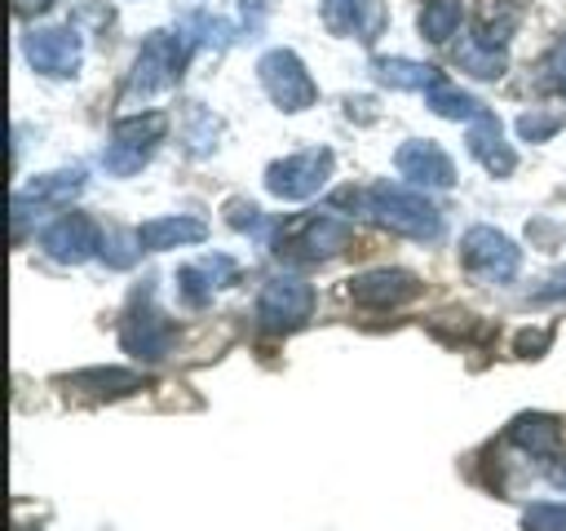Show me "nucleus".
I'll use <instances>...</instances> for the list:
<instances>
[{
	"mask_svg": "<svg viewBox=\"0 0 566 531\" xmlns=\"http://www.w3.org/2000/svg\"><path fill=\"white\" fill-rule=\"evenodd\" d=\"M234 279H239V261L226 257V252H212V257H203V261L177 270V292H181L186 305H203L217 288H226V283H234Z\"/></svg>",
	"mask_w": 566,
	"mask_h": 531,
	"instance_id": "nucleus-14",
	"label": "nucleus"
},
{
	"mask_svg": "<svg viewBox=\"0 0 566 531\" xmlns=\"http://www.w3.org/2000/svg\"><path fill=\"white\" fill-rule=\"evenodd\" d=\"M522 531H566V504L557 500H535L522 513Z\"/></svg>",
	"mask_w": 566,
	"mask_h": 531,
	"instance_id": "nucleus-29",
	"label": "nucleus"
},
{
	"mask_svg": "<svg viewBox=\"0 0 566 531\" xmlns=\"http://www.w3.org/2000/svg\"><path fill=\"white\" fill-rule=\"evenodd\" d=\"M420 31L433 44H447L460 31V0H424L420 9Z\"/></svg>",
	"mask_w": 566,
	"mask_h": 531,
	"instance_id": "nucleus-23",
	"label": "nucleus"
},
{
	"mask_svg": "<svg viewBox=\"0 0 566 531\" xmlns=\"http://www.w3.org/2000/svg\"><path fill=\"white\" fill-rule=\"evenodd\" d=\"M22 53L40 75H75L80 66V31L75 27H40L22 35Z\"/></svg>",
	"mask_w": 566,
	"mask_h": 531,
	"instance_id": "nucleus-10",
	"label": "nucleus"
},
{
	"mask_svg": "<svg viewBox=\"0 0 566 531\" xmlns=\"http://www.w3.org/2000/svg\"><path fill=\"white\" fill-rule=\"evenodd\" d=\"M562 124H566V115L553 111V106H531L526 115H517V133H522V142H548Z\"/></svg>",
	"mask_w": 566,
	"mask_h": 531,
	"instance_id": "nucleus-28",
	"label": "nucleus"
},
{
	"mask_svg": "<svg viewBox=\"0 0 566 531\" xmlns=\"http://www.w3.org/2000/svg\"><path fill=\"white\" fill-rule=\"evenodd\" d=\"M84 186V173L80 168H71V173H49V177H35L22 195H31V199H40V204H57V199H71L75 190Z\"/></svg>",
	"mask_w": 566,
	"mask_h": 531,
	"instance_id": "nucleus-25",
	"label": "nucleus"
},
{
	"mask_svg": "<svg viewBox=\"0 0 566 531\" xmlns=\"http://www.w3.org/2000/svg\"><path fill=\"white\" fill-rule=\"evenodd\" d=\"M424 292V283L411 274V270H367L358 279H349V296L367 310H394V305H407Z\"/></svg>",
	"mask_w": 566,
	"mask_h": 531,
	"instance_id": "nucleus-12",
	"label": "nucleus"
},
{
	"mask_svg": "<svg viewBox=\"0 0 566 531\" xmlns=\"http://www.w3.org/2000/svg\"><path fill=\"white\" fill-rule=\"evenodd\" d=\"M102 261L106 266H115V270H128L146 248H142V239H137V230H106L102 235Z\"/></svg>",
	"mask_w": 566,
	"mask_h": 531,
	"instance_id": "nucleus-26",
	"label": "nucleus"
},
{
	"mask_svg": "<svg viewBox=\"0 0 566 531\" xmlns=\"http://www.w3.org/2000/svg\"><path fill=\"white\" fill-rule=\"evenodd\" d=\"M460 257H464V266L478 274V279H486V283H504V279H513L517 274V248L500 235V230H491V226H473L464 239H460Z\"/></svg>",
	"mask_w": 566,
	"mask_h": 531,
	"instance_id": "nucleus-9",
	"label": "nucleus"
},
{
	"mask_svg": "<svg viewBox=\"0 0 566 531\" xmlns=\"http://www.w3.org/2000/svg\"><path fill=\"white\" fill-rule=\"evenodd\" d=\"M181 142H186L190 155H208V150L217 146V119H212V111L190 106V111H186V133H181Z\"/></svg>",
	"mask_w": 566,
	"mask_h": 531,
	"instance_id": "nucleus-27",
	"label": "nucleus"
},
{
	"mask_svg": "<svg viewBox=\"0 0 566 531\" xmlns=\"http://www.w3.org/2000/svg\"><path fill=\"white\" fill-rule=\"evenodd\" d=\"M354 239V226L336 212H310L301 221H292L283 235H279V257H292V261H323V257H336L345 243Z\"/></svg>",
	"mask_w": 566,
	"mask_h": 531,
	"instance_id": "nucleus-4",
	"label": "nucleus"
},
{
	"mask_svg": "<svg viewBox=\"0 0 566 531\" xmlns=\"http://www.w3.org/2000/svg\"><path fill=\"white\" fill-rule=\"evenodd\" d=\"M190 49H195V44H190V35H186V31H177V35L155 31V35L142 44L137 62H133L128 97H155V93L172 88V84H177V75H181V66H186V58H190Z\"/></svg>",
	"mask_w": 566,
	"mask_h": 531,
	"instance_id": "nucleus-2",
	"label": "nucleus"
},
{
	"mask_svg": "<svg viewBox=\"0 0 566 531\" xmlns=\"http://www.w3.org/2000/svg\"><path fill=\"white\" fill-rule=\"evenodd\" d=\"M318 13L332 35H358V40H376L385 22V9L367 0H318Z\"/></svg>",
	"mask_w": 566,
	"mask_h": 531,
	"instance_id": "nucleus-16",
	"label": "nucleus"
},
{
	"mask_svg": "<svg viewBox=\"0 0 566 531\" xmlns=\"http://www.w3.org/2000/svg\"><path fill=\"white\" fill-rule=\"evenodd\" d=\"M164 133H168V115H164V111H146V115H124V119H115L111 146L102 150L106 173H115V177L137 173V168L150 159V150L159 146Z\"/></svg>",
	"mask_w": 566,
	"mask_h": 531,
	"instance_id": "nucleus-3",
	"label": "nucleus"
},
{
	"mask_svg": "<svg viewBox=\"0 0 566 531\" xmlns=\"http://www.w3.org/2000/svg\"><path fill=\"white\" fill-rule=\"evenodd\" d=\"M208 235V226L199 217H150L137 226V239L146 252H164V248H181V243H199Z\"/></svg>",
	"mask_w": 566,
	"mask_h": 531,
	"instance_id": "nucleus-17",
	"label": "nucleus"
},
{
	"mask_svg": "<svg viewBox=\"0 0 566 531\" xmlns=\"http://www.w3.org/2000/svg\"><path fill=\"white\" fill-rule=\"evenodd\" d=\"M332 177V150L327 146H314V150H296L279 164L265 168V190L279 195V199H310L327 186Z\"/></svg>",
	"mask_w": 566,
	"mask_h": 531,
	"instance_id": "nucleus-5",
	"label": "nucleus"
},
{
	"mask_svg": "<svg viewBox=\"0 0 566 531\" xmlns=\"http://www.w3.org/2000/svg\"><path fill=\"white\" fill-rule=\"evenodd\" d=\"M40 248H44L53 261L80 266L84 257H93V252L102 248V230H97L84 212H62V217H53V221L40 230Z\"/></svg>",
	"mask_w": 566,
	"mask_h": 531,
	"instance_id": "nucleus-11",
	"label": "nucleus"
},
{
	"mask_svg": "<svg viewBox=\"0 0 566 531\" xmlns=\"http://www.w3.org/2000/svg\"><path fill=\"white\" fill-rule=\"evenodd\" d=\"M553 482H557V487H566V465H557V469H553Z\"/></svg>",
	"mask_w": 566,
	"mask_h": 531,
	"instance_id": "nucleus-34",
	"label": "nucleus"
},
{
	"mask_svg": "<svg viewBox=\"0 0 566 531\" xmlns=\"http://www.w3.org/2000/svg\"><path fill=\"white\" fill-rule=\"evenodd\" d=\"M544 71H548V80L566 93V35H562V40H557V49L548 53V66H544Z\"/></svg>",
	"mask_w": 566,
	"mask_h": 531,
	"instance_id": "nucleus-31",
	"label": "nucleus"
},
{
	"mask_svg": "<svg viewBox=\"0 0 566 531\" xmlns=\"http://www.w3.org/2000/svg\"><path fill=\"white\" fill-rule=\"evenodd\" d=\"M548 341H553V327H539V332H522V336H517V354L535 358V354H544V350H548Z\"/></svg>",
	"mask_w": 566,
	"mask_h": 531,
	"instance_id": "nucleus-30",
	"label": "nucleus"
},
{
	"mask_svg": "<svg viewBox=\"0 0 566 531\" xmlns=\"http://www.w3.org/2000/svg\"><path fill=\"white\" fill-rule=\"evenodd\" d=\"M557 296H566V270H562L548 288H539V292H535V301H557Z\"/></svg>",
	"mask_w": 566,
	"mask_h": 531,
	"instance_id": "nucleus-32",
	"label": "nucleus"
},
{
	"mask_svg": "<svg viewBox=\"0 0 566 531\" xmlns=\"http://www.w3.org/2000/svg\"><path fill=\"white\" fill-rule=\"evenodd\" d=\"M394 164H398V173H402L411 186H429V190L455 186L451 155H447L438 142H402L398 155H394Z\"/></svg>",
	"mask_w": 566,
	"mask_h": 531,
	"instance_id": "nucleus-13",
	"label": "nucleus"
},
{
	"mask_svg": "<svg viewBox=\"0 0 566 531\" xmlns=\"http://www.w3.org/2000/svg\"><path fill=\"white\" fill-rule=\"evenodd\" d=\"M363 208H367L380 226H389V230H398V235H407V239L433 243V239L442 235V208L429 204V199H424L420 190H411V186L376 181V186L363 190Z\"/></svg>",
	"mask_w": 566,
	"mask_h": 531,
	"instance_id": "nucleus-1",
	"label": "nucleus"
},
{
	"mask_svg": "<svg viewBox=\"0 0 566 531\" xmlns=\"http://www.w3.org/2000/svg\"><path fill=\"white\" fill-rule=\"evenodd\" d=\"M509 442H517V447L531 451V456H553L557 442H562V420L548 416V412H522V416L509 425Z\"/></svg>",
	"mask_w": 566,
	"mask_h": 531,
	"instance_id": "nucleus-18",
	"label": "nucleus"
},
{
	"mask_svg": "<svg viewBox=\"0 0 566 531\" xmlns=\"http://www.w3.org/2000/svg\"><path fill=\"white\" fill-rule=\"evenodd\" d=\"M455 62H460V71H469V75H478V80H495V75L504 71V44H495V40H486V35L478 31V35H469V40L460 44Z\"/></svg>",
	"mask_w": 566,
	"mask_h": 531,
	"instance_id": "nucleus-21",
	"label": "nucleus"
},
{
	"mask_svg": "<svg viewBox=\"0 0 566 531\" xmlns=\"http://www.w3.org/2000/svg\"><path fill=\"white\" fill-rule=\"evenodd\" d=\"M66 385L71 389H84L93 398H119V394H128V389L142 385V372H128V367H88V372L66 376Z\"/></svg>",
	"mask_w": 566,
	"mask_h": 531,
	"instance_id": "nucleus-20",
	"label": "nucleus"
},
{
	"mask_svg": "<svg viewBox=\"0 0 566 531\" xmlns=\"http://www.w3.org/2000/svg\"><path fill=\"white\" fill-rule=\"evenodd\" d=\"M424 106L429 111H438L442 119H478L486 106L478 102V97H469V93H460L451 80H438L429 93H424Z\"/></svg>",
	"mask_w": 566,
	"mask_h": 531,
	"instance_id": "nucleus-22",
	"label": "nucleus"
},
{
	"mask_svg": "<svg viewBox=\"0 0 566 531\" xmlns=\"http://www.w3.org/2000/svg\"><path fill=\"white\" fill-rule=\"evenodd\" d=\"M226 221H230L234 230L252 235L256 243H270V235L279 230V226H274V221H270V217H265L256 204H248V199H230V204H226Z\"/></svg>",
	"mask_w": 566,
	"mask_h": 531,
	"instance_id": "nucleus-24",
	"label": "nucleus"
},
{
	"mask_svg": "<svg viewBox=\"0 0 566 531\" xmlns=\"http://www.w3.org/2000/svg\"><path fill=\"white\" fill-rule=\"evenodd\" d=\"M49 4H53V0H13V13L27 18V13H44Z\"/></svg>",
	"mask_w": 566,
	"mask_h": 531,
	"instance_id": "nucleus-33",
	"label": "nucleus"
},
{
	"mask_svg": "<svg viewBox=\"0 0 566 531\" xmlns=\"http://www.w3.org/2000/svg\"><path fill=\"white\" fill-rule=\"evenodd\" d=\"M177 341V327L168 314H159L150 305V288H142L133 296V310L124 314V327H119V345L133 354V358H164Z\"/></svg>",
	"mask_w": 566,
	"mask_h": 531,
	"instance_id": "nucleus-6",
	"label": "nucleus"
},
{
	"mask_svg": "<svg viewBox=\"0 0 566 531\" xmlns=\"http://www.w3.org/2000/svg\"><path fill=\"white\" fill-rule=\"evenodd\" d=\"M256 75H261L265 93L274 97V106H283V111H305V106H314V97H318L310 71L301 66V58H296L292 49H270V53L256 62Z\"/></svg>",
	"mask_w": 566,
	"mask_h": 531,
	"instance_id": "nucleus-7",
	"label": "nucleus"
},
{
	"mask_svg": "<svg viewBox=\"0 0 566 531\" xmlns=\"http://www.w3.org/2000/svg\"><path fill=\"white\" fill-rule=\"evenodd\" d=\"M314 310V288L296 274H274L265 288H261V301H256V319L261 327L270 332H292L310 319Z\"/></svg>",
	"mask_w": 566,
	"mask_h": 531,
	"instance_id": "nucleus-8",
	"label": "nucleus"
},
{
	"mask_svg": "<svg viewBox=\"0 0 566 531\" xmlns=\"http://www.w3.org/2000/svg\"><path fill=\"white\" fill-rule=\"evenodd\" d=\"M464 142H469V155L486 168V173H495V177H509L513 168H517V155H513V146L504 142V133H500V119L491 115V111H482L478 119H469V133H464Z\"/></svg>",
	"mask_w": 566,
	"mask_h": 531,
	"instance_id": "nucleus-15",
	"label": "nucleus"
},
{
	"mask_svg": "<svg viewBox=\"0 0 566 531\" xmlns=\"http://www.w3.org/2000/svg\"><path fill=\"white\" fill-rule=\"evenodd\" d=\"M371 75H376L380 84H389V88H407V93H429V88L442 80L433 66L411 62V58H376V62H371Z\"/></svg>",
	"mask_w": 566,
	"mask_h": 531,
	"instance_id": "nucleus-19",
	"label": "nucleus"
}]
</instances>
